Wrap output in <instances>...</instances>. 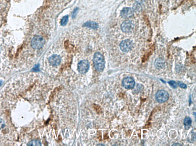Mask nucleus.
I'll return each instance as SVG.
<instances>
[{"instance_id": "obj_1", "label": "nucleus", "mask_w": 196, "mask_h": 146, "mask_svg": "<svg viewBox=\"0 0 196 146\" xmlns=\"http://www.w3.org/2000/svg\"><path fill=\"white\" fill-rule=\"evenodd\" d=\"M95 68L98 71H102L105 68V61L103 56L100 52H96L93 58Z\"/></svg>"}, {"instance_id": "obj_2", "label": "nucleus", "mask_w": 196, "mask_h": 146, "mask_svg": "<svg viewBox=\"0 0 196 146\" xmlns=\"http://www.w3.org/2000/svg\"><path fill=\"white\" fill-rule=\"evenodd\" d=\"M45 40L42 36H36L32 39L31 45L32 48L35 49H41L44 45Z\"/></svg>"}, {"instance_id": "obj_3", "label": "nucleus", "mask_w": 196, "mask_h": 146, "mask_svg": "<svg viewBox=\"0 0 196 146\" xmlns=\"http://www.w3.org/2000/svg\"><path fill=\"white\" fill-rule=\"evenodd\" d=\"M169 97V94L164 90H161L156 93L155 97L156 100L159 103H162L167 101Z\"/></svg>"}, {"instance_id": "obj_4", "label": "nucleus", "mask_w": 196, "mask_h": 146, "mask_svg": "<svg viewBox=\"0 0 196 146\" xmlns=\"http://www.w3.org/2000/svg\"><path fill=\"white\" fill-rule=\"evenodd\" d=\"M121 30L125 33H130L133 30L134 24L133 21L127 20L123 22L121 25Z\"/></svg>"}, {"instance_id": "obj_5", "label": "nucleus", "mask_w": 196, "mask_h": 146, "mask_svg": "<svg viewBox=\"0 0 196 146\" xmlns=\"http://www.w3.org/2000/svg\"><path fill=\"white\" fill-rule=\"evenodd\" d=\"M122 86L127 90H131L134 88L135 86V81L131 77H127L123 79L122 81Z\"/></svg>"}, {"instance_id": "obj_6", "label": "nucleus", "mask_w": 196, "mask_h": 146, "mask_svg": "<svg viewBox=\"0 0 196 146\" xmlns=\"http://www.w3.org/2000/svg\"><path fill=\"white\" fill-rule=\"evenodd\" d=\"M120 48L124 52H128L131 50L133 46V43L131 40L127 39L123 41L120 44Z\"/></svg>"}, {"instance_id": "obj_7", "label": "nucleus", "mask_w": 196, "mask_h": 146, "mask_svg": "<svg viewBox=\"0 0 196 146\" xmlns=\"http://www.w3.org/2000/svg\"><path fill=\"white\" fill-rule=\"evenodd\" d=\"M89 68V64L87 60H83L78 63V70L80 74H86Z\"/></svg>"}, {"instance_id": "obj_8", "label": "nucleus", "mask_w": 196, "mask_h": 146, "mask_svg": "<svg viewBox=\"0 0 196 146\" xmlns=\"http://www.w3.org/2000/svg\"><path fill=\"white\" fill-rule=\"evenodd\" d=\"M133 11L132 8L127 7L123 9L121 12V16L123 18H129L133 15Z\"/></svg>"}, {"instance_id": "obj_9", "label": "nucleus", "mask_w": 196, "mask_h": 146, "mask_svg": "<svg viewBox=\"0 0 196 146\" xmlns=\"http://www.w3.org/2000/svg\"><path fill=\"white\" fill-rule=\"evenodd\" d=\"M49 61L51 65L53 66H57L60 63V57L56 55H52L49 58Z\"/></svg>"}, {"instance_id": "obj_10", "label": "nucleus", "mask_w": 196, "mask_h": 146, "mask_svg": "<svg viewBox=\"0 0 196 146\" xmlns=\"http://www.w3.org/2000/svg\"><path fill=\"white\" fill-rule=\"evenodd\" d=\"M154 65L158 69H162L165 66L164 61L162 58H158L155 61Z\"/></svg>"}, {"instance_id": "obj_11", "label": "nucleus", "mask_w": 196, "mask_h": 146, "mask_svg": "<svg viewBox=\"0 0 196 146\" xmlns=\"http://www.w3.org/2000/svg\"><path fill=\"white\" fill-rule=\"evenodd\" d=\"M184 123L186 129H189L192 123V120L190 117H186L184 119Z\"/></svg>"}, {"instance_id": "obj_12", "label": "nucleus", "mask_w": 196, "mask_h": 146, "mask_svg": "<svg viewBox=\"0 0 196 146\" xmlns=\"http://www.w3.org/2000/svg\"><path fill=\"white\" fill-rule=\"evenodd\" d=\"M85 27L93 29H96L98 28V24L97 23L93 21H89L86 23L84 24Z\"/></svg>"}, {"instance_id": "obj_13", "label": "nucleus", "mask_w": 196, "mask_h": 146, "mask_svg": "<svg viewBox=\"0 0 196 146\" xmlns=\"http://www.w3.org/2000/svg\"><path fill=\"white\" fill-rule=\"evenodd\" d=\"M133 11L135 12H140L141 10V7L140 4L136 2L133 5Z\"/></svg>"}, {"instance_id": "obj_14", "label": "nucleus", "mask_w": 196, "mask_h": 146, "mask_svg": "<svg viewBox=\"0 0 196 146\" xmlns=\"http://www.w3.org/2000/svg\"><path fill=\"white\" fill-rule=\"evenodd\" d=\"M28 145L29 146H41L40 141L38 140H33L29 142Z\"/></svg>"}, {"instance_id": "obj_15", "label": "nucleus", "mask_w": 196, "mask_h": 146, "mask_svg": "<svg viewBox=\"0 0 196 146\" xmlns=\"http://www.w3.org/2000/svg\"><path fill=\"white\" fill-rule=\"evenodd\" d=\"M68 16H64L61 21V24L63 26L66 25L68 21Z\"/></svg>"}, {"instance_id": "obj_16", "label": "nucleus", "mask_w": 196, "mask_h": 146, "mask_svg": "<svg viewBox=\"0 0 196 146\" xmlns=\"http://www.w3.org/2000/svg\"><path fill=\"white\" fill-rule=\"evenodd\" d=\"M168 83L170 87L173 89H176L177 87V84L176 82L175 81L171 80V81H168Z\"/></svg>"}, {"instance_id": "obj_17", "label": "nucleus", "mask_w": 196, "mask_h": 146, "mask_svg": "<svg viewBox=\"0 0 196 146\" xmlns=\"http://www.w3.org/2000/svg\"><path fill=\"white\" fill-rule=\"evenodd\" d=\"M178 85L182 89H186L187 88V86L186 84L181 82L180 81H178L177 83Z\"/></svg>"}, {"instance_id": "obj_18", "label": "nucleus", "mask_w": 196, "mask_h": 146, "mask_svg": "<svg viewBox=\"0 0 196 146\" xmlns=\"http://www.w3.org/2000/svg\"><path fill=\"white\" fill-rule=\"evenodd\" d=\"M4 126H5V123H4V120L0 118V129L1 128H3Z\"/></svg>"}, {"instance_id": "obj_19", "label": "nucleus", "mask_w": 196, "mask_h": 146, "mask_svg": "<svg viewBox=\"0 0 196 146\" xmlns=\"http://www.w3.org/2000/svg\"><path fill=\"white\" fill-rule=\"evenodd\" d=\"M77 11H78V10H75V11H74V12L73 13V17H76V14L77 13Z\"/></svg>"}, {"instance_id": "obj_20", "label": "nucleus", "mask_w": 196, "mask_h": 146, "mask_svg": "<svg viewBox=\"0 0 196 146\" xmlns=\"http://www.w3.org/2000/svg\"><path fill=\"white\" fill-rule=\"evenodd\" d=\"M144 0H135L136 2L138 3L141 4L142 3Z\"/></svg>"}, {"instance_id": "obj_21", "label": "nucleus", "mask_w": 196, "mask_h": 146, "mask_svg": "<svg viewBox=\"0 0 196 146\" xmlns=\"http://www.w3.org/2000/svg\"><path fill=\"white\" fill-rule=\"evenodd\" d=\"M39 67L37 66V65H36L35 67L34 68H33V71H38V70H39Z\"/></svg>"}, {"instance_id": "obj_22", "label": "nucleus", "mask_w": 196, "mask_h": 146, "mask_svg": "<svg viewBox=\"0 0 196 146\" xmlns=\"http://www.w3.org/2000/svg\"><path fill=\"white\" fill-rule=\"evenodd\" d=\"M182 144H179V143H175V144H172V146H182Z\"/></svg>"}, {"instance_id": "obj_23", "label": "nucleus", "mask_w": 196, "mask_h": 146, "mask_svg": "<svg viewBox=\"0 0 196 146\" xmlns=\"http://www.w3.org/2000/svg\"><path fill=\"white\" fill-rule=\"evenodd\" d=\"M2 82L0 81V87H1V84H2Z\"/></svg>"}]
</instances>
